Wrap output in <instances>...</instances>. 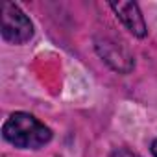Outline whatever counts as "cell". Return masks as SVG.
I'll return each mask as SVG.
<instances>
[{
	"label": "cell",
	"mask_w": 157,
	"mask_h": 157,
	"mask_svg": "<svg viewBox=\"0 0 157 157\" xmlns=\"http://www.w3.org/2000/svg\"><path fill=\"white\" fill-rule=\"evenodd\" d=\"M151 153H153V157H157V139L151 142Z\"/></svg>",
	"instance_id": "6"
},
{
	"label": "cell",
	"mask_w": 157,
	"mask_h": 157,
	"mask_svg": "<svg viewBox=\"0 0 157 157\" xmlns=\"http://www.w3.org/2000/svg\"><path fill=\"white\" fill-rule=\"evenodd\" d=\"M109 8L115 11V15L118 17V21L126 26V30L129 33H133L139 39L148 33L146 21L135 2H111Z\"/></svg>",
	"instance_id": "4"
},
{
	"label": "cell",
	"mask_w": 157,
	"mask_h": 157,
	"mask_svg": "<svg viewBox=\"0 0 157 157\" xmlns=\"http://www.w3.org/2000/svg\"><path fill=\"white\" fill-rule=\"evenodd\" d=\"M2 135L15 148L24 150H39L52 139L50 128L24 111H17L8 117L2 128Z\"/></svg>",
	"instance_id": "1"
},
{
	"label": "cell",
	"mask_w": 157,
	"mask_h": 157,
	"mask_svg": "<svg viewBox=\"0 0 157 157\" xmlns=\"http://www.w3.org/2000/svg\"><path fill=\"white\" fill-rule=\"evenodd\" d=\"M2 39L11 44H24L33 37V24L13 2L2 4Z\"/></svg>",
	"instance_id": "2"
},
{
	"label": "cell",
	"mask_w": 157,
	"mask_h": 157,
	"mask_svg": "<svg viewBox=\"0 0 157 157\" xmlns=\"http://www.w3.org/2000/svg\"><path fill=\"white\" fill-rule=\"evenodd\" d=\"M94 46H96L98 56L117 72L126 74L133 68V65H135L133 56L129 54V50L122 43H117L111 37H100V39H96Z\"/></svg>",
	"instance_id": "3"
},
{
	"label": "cell",
	"mask_w": 157,
	"mask_h": 157,
	"mask_svg": "<svg viewBox=\"0 0 157 157\" xmlns=\"http://www.w3.org/2000/svg\"><path fill=\"white\" fill-rule=\"evenodd\" d=\"M111 157H140V155H137V153H133V151H129L126 148H118V150H115L111 153Z\"/></svg>",
	"instance_id": "5"
}]
</instances>
